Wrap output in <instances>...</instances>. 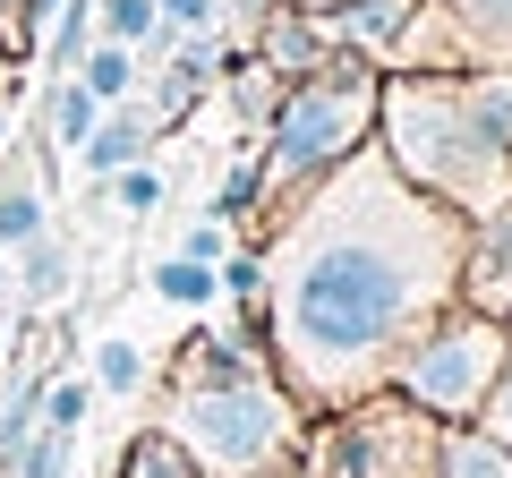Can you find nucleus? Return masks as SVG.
Instances as JSON below:
<instances>
[{
  "label": "nucleus",
  "mask_w": 512,
  "mask_h": 478,
  "mask_svg": "<svg viewBox=\"0 0 512 478\" xmlns=\"http://www.w3.org/2000/svg\"><path fill=\"white\" fill-rule=\"evenodd\" d=\"M461 239H470V222L419 197L376 154V137L256 231L265 359L308 419L359 402V393H384L402 342L436 308H453Z\"/></svg>",
  "instance_id": "nucleus-1"
},
{
  "label": "nucleus",
  "mask_w": 512,
  "mask_h": 478,
  "mask_svg": "<svg viewBox=\"0 0 512 478\" xmlns=\"http://www.w3.org/2000/svg\"><path fill=\"white\" fill-rule=\"evenodd\" d=\"M376 154L444 214H495L512 197V69H393L376 86Z\"/></svg>",
  "instance_id": "nucleus-2"
},
{
  "label": "nucleus",
  "mask_w": 512,
  "mask_h": 478,
  "mask_svg": "<svg viewBox=\"0 0 512 478\" xmlns=\"http://www.w3.org/2000/svg\"><path fill=\"white\" fill-rule=\"evenodd\" d=\"M376 86H384V69L359 60V52H333L325 69H308V77L282 86L274 120H265V137H256V180H265L256 231H265L291 197H308L333 163H350V154L376 137Z\"/></svg>",
  "instance_id": "nucleus-3"
},
{
  "label": "nucleus",
  "mask_w": 512,
  "mask_h": 478,
  "mask_svg": "<svg viewBox=\"0 0 512 478\" xmlns=\"http://www.w3.org/2000/svg\"><path fill=\"white\" fill-rule=\"evenodd\" d=\"M154 427L197 461V478H265V470H291L308 444V410L291 402L274 368L222 376V385H171Z\"/></svg>",
  "instance_id": "nucleus-4"
},
{
  "label": "nucleus",
  "mask_w": 512,
  "mask_h": 478,
  "mask_svg": "<svg viewBox=\"0 0 512 478\" xmlns=\"http://www.w3.org/2000/svg\"><path fill=\"white\" fill-rule=\"evenodd\" d=\"M504 350H512V325H495V316H478V308L453 299V308H436L402 342L384 393H402L410 410H427V419H444V427H470L478 402L495 393V376H504Z\"/></svg>",
  "instance_id": "nucleus-5"
},
{
  "label": "nucleus",
  "mask_w": 512,
  "mask_h": 478,
  "mask_svg": "<svg viewBox=\"0 0 512 478\" xmlns=\"http://www.w3.org/2000/svg\"><path fill=\"white\" fill-rule=\"evenodd\" d=\"M444 419L410 410L402 393H359L342 410H316L291 478H436Z\"/></svg>",
  "instance_id": "nucleus-6"
},
{
  "label": "nucleus",
  "mask_w": 512,
  "mask_h": 478,
  "mask_svg": "<svg viewBox=\"0 0 512 478\" xmlns=\"http://www.w3.org/2000/svg\"><path fill=\"white\" fill-rule=\"evenodd\" d=\"M453 299L478 308V316H495V325H512V197L470 222V239H461V291Z\"/></svg>",
  "instance_id": "nucleus-7"
},
{
  "label": "nucleus",
  "mask_w": 512,
  "mask_h": 478,
  "mask_svg": "<svg viewBox=\"0 0 512 478\" xmlns=\"http://www.w3.org/2000/svg\"><path fill=\"white\" fill-rule=\"evenodd\" d=\"M248 52L291 86V77H308V69H325V60H333V35H325L316 9H282V0H274V9L248 26Z\"/></svg>",
  "instance_id": "nucleus-8"
},
{
  "label": "nucleus",
  "mask_w": 512,
  "mask_h": 478,
  "mask_svg": "<svg viewBox=\"0 0 512 478\" xmlns=\"http://www.w3.org/2000/svg\"><path fill=\"white\" fill-rule=\"evenodd\" d=\"M333 35V52H359V60H393V43H402V26L419 18V0H333V9H316Z\"/></svg>",
  "instance_id": "nucleus-9"
},
{
  "label": "nucleus",
  "mask_w": 512,
  "mask_h": 478,
  "mask_svg": "<svg viewBox=\"0 0 512 478\" xmlns=\"http://www.w3.org/2000/svg\"><path fill=\"white\" fill-rule=\"evenodd\" d=\"M163 146V129H154V111L128 94V103H111L103 120H94V137L77 146V163H86V180H111V171H128V163H146V154Z\"/></svg>",
  "instance_id": "nucleus-10"
},
{
  "label": "nucleus",
  "mask_w": 512,
  "mask_h": 478,
  "mask_svg": "<svg viewBox=\"0 0 512 478\" xmlns=\"http://www.w3.org/2000/svg\"><path fill=\"white\" fill-rule=\"evenodd\" d=\"M214 86H222V103L239 111V129L265 137V120H274V103H282V77L265 69L248 43H222V77H214Z\"/></svg>",
  "instance_id": "nucleus-11"
},
{
  "label": "nucleus",
  "mask_w": 512,
  "mask_h": 478,
  "mask_svg": "<svg viewBox=\"0 0 512 478\" xmlns=\"http://www.w3.org/2000/svg\"><path fill=\"white\" fill-rule=\"evenodd\" d=\"M69 282H77V248H69L60 231H43V239H26V248H18V291H26V308H60Z\"/></svg>",
  "instance_id": "nucleus-12"
},
{
  "label": "nucleus",
  "mask_w": 512,
  "mask_h": 478,
  "mask_svg": "<svg viewBox=\"0 0 512 478\" xmlns=\"http://www.w3.org/2000/svg\"><path fill=\"white\" fill-rule=\"evenodd\" d=\"M94 120H103V103H94L77 77H43V120H35V129L52 137V154H77L94 137Z\"/></svg>",
  "instance_id": "nucleus-13"
},
{
  "label": "nucleus",
  "mask_w": 512,
  "mask_h": 478,
  "mask_svg": "<svg viewBox=\"0 0 512 478\" xmlns=\"http://www.w3.org/2000/svg\"><path fill=\"white\" fill-rule=\"evenodd\" d=\"M52 231V197H43V180H26V171H9L0 180V257H18L26 239Z\"/></svg>",
  "instance_id": "nucleus-14"
},
{
  "label": "nucleus",
  "mask_w": 512,
  "mask_h": 478,
  "mask_svg": "<svg viewBox=\"0 0 512 478\" xmlns=\"http://www.w3.org/2000/svg\"><path fill=\"white\" fill-rule=\"evenodd\" d=\"M436 478H512V444H495L487 427H444Z\"/></svg>",
  "instance_id": "nucleus-15"
},
{
  "label": "nucleus",
  "mask_w": 512,
  "mask_h": 478,
  "mask_svg": "<svg viewBox=\"0 0 512 478\" xmlns=\"http://www.w3.org/2000/svg\"><path fill=\"white\" fill-rule=\"evenodd\" d=\"M69 77H77V86H86V94H94V103H103V111H111V103H128V94L146 86V60L128 52V43H94V52H86V60H77V69H69Z\"/></svg>",
  "instance_id": "nucleus-16"
},
{
  "label": "nucleus",
  "mask_w": 512,
  "mask_h": 478,
  "mask_svg": "<svg viewBox=\"0 0 512 478\" xmlns=\"http://www.w3.org/2000/svg\"><path fill=\"white\" fill-rule=\"evenodd\" d=\"M146 291L163 299V308L197 316V308H214V299H222V282H214V265H197V257H154L146 265Z\"/></svg>",
  "instance_id": "nucleus-17"
},
{
  "label": "nucleus",
  "mask_w": 512,
  "mask_h": 478,
  "mask_svg": "<svg viewBox=\"0 0 512 478\" xmlns=\"http://www.w3.org/2000/svg\"><path fill=\"white\" fill-rule=\"evenodd\" d=\"M478 43V69H512V0H444Z\"/></svg>",
  "instance_id": "nucleus-18"
},
{
  "label": "nucleus",
  "mask_w": 512,
  "mask_h": 478,
  "mask_svg": "<svg viewBox=\"0 0 512 478\" xmlns=\"http://www.w3.org/2000/svg\"><path fill=\"white\" fill-rule=\"evenodd\" d=\"M146 350L137 342H120V333H111V342H94V359H86V385L94 393H111V402H128V393H146Z\"/></svg>",
  "instance_id": "nucleus-19"
},
{
  "label": "nucleus",
  "mask_w": 512,
  "mask_h": 478,
  "mask_svg": "<svg viewBox=\"0 0 512 478\" xmlns=\"http://www.w3.org/2000/svg\"><path fill=\"white\" fill-rule=\"evenodd\" d=\"M111 478H197V461H188L163 427H137V436L120 444V470H111Z\"/></svg>",
  "instance_id": "nucleus-20"
},
{
  "label": "nucleus",
  "mask_w": 512,
  "mask_h": 478,
  "mask_svg": "<svg viewBox=\"0 0 512 478\" xmlns=\"http://www.w3.org/2000/svg\"><path fill=\"white\" fill-rule=\"evenodd\" d=\"M163 18H154V0H94V43H128V52L146 60Z\"/></svg>",
  "instance_id": "nucleus-21"
},
{
  "label": "nucleus",
  "mask_w": 512,
  "mask_h": 478,
  "mask_svg": "<svg viewBox=\"0 0 512 478\" xmlns=\"http://www.w3.org/2000/svg\"><path fill=\"white\" fill-rule=\"evenodd\" d=\"M163 197H171V180H163V163H128V171H111L103 180V205H120L128 222H146V214H163Z\"/></svg>",
  "instance_id": "nucleus-22"
},
{
  "label": "nucleus",
  "mask_w": 512,
  "mask_h": 478,
  "mask_svg": "<svg viewBox=\"0 0 512 478\" xmlns=\"http://www.w3.org/2000/svg\"><path fill=\"white\" fill-rule=\"evenodd\" d=\"M9 478H77V436H52V427H35Z\"/></svg>",
  "instance_id": "nucleus-23"
},
{
  "label": "nucleus",
  "mask_w": 512,
  "mask_h": 478,
  "mask_svg": "<svg viewBox=\"0 0 512 478\" xmlns=\"http://www.w3.org/2000/svg\"><path fill=\"white\" fill-rule=\"evenodd\" d=\"M86 410H94V385H86V376H52V385H43V427H52V436H77Z\"/></svg>",
  "instance_id": "nucleus-24"
},
{
  "label": "nucleus",
  "mask_w": 512,
  "mask_h": 478,
  "mask_svg": "<svg viewBox=\"0 0 512 478\" xmlns=\"http://www.w3.org/2000/svg\"><path fill=\"white\" fill-rule=\"evenodd\" d=\"M171 257H197V265H222L231 257V222H214V214H197L180 231V248H171Z\"/></svg>",
  "instance_id": "nucleus-25"
},
{
  "label": "nucleus",
  "mask_w": 512,
  "mask_h": 478,
  "mask_svg": "<svg viewBox=\"0 0 512 478\" xmlns=\"http://www.w3.org/2000/svg\"><path fill=\"white\" fill-rule=\"evenodd\" d=\"M0 52L18 60V69L35 60V0H0Z\"/></svg>",
  "instance_id": "nucleus-26"
},
{
  "label": "nucleus",
  "mask_w": 512,
  "mask_h": 478,
  "mask_svg": "<svg viewBox=\"0 0 512 478\" xmlns=\"http://www.w3.org/2000/svg\"><path fill=\"white\" fill-rule=\"evenodd\" d=\"M470 427H487L495 444H512V350H504V376H495V393L478 402V419Z\"/></svg>",
  "instance_id": "nucleus-27"
},
{
  "label": "nucleus",
  "mask_w": 512,
  "mask_h": 478,
  "mask_svg": "<svg viewBox=\"0 0 512 478\" xmlns=\"http://www.w3.org/2000/svg\"><path fill=\"white\" fill-rule=\"evenodd\" d=\"M9 94H18V86H0V146H9Z\"/></svg>",
  "instance_id": "nucleus-28"
},
{
  "label": "nucleus",
  "mask_w": 512,
  "mask_h": 478,
  "mask_svg": "<svg viewBox=\"0 0 512 478\" xmlns=\"http://www.w3.org/2000/svg\"><path fill=\"white\" fill-rule=\"evenodd\" d=\"M0 86H18V60H9V52H0Z\"/></svg>",
  "instance_id": "nucleus-29"
},
{
  "label": "nucleus",
  "mask_w": 512,
  "mask_h": 478,
  "mask_svg": "<svg viewBox=\"0 0 512 478\" xmlns=\"http://www.w3.org/2000/svg\"><path fill=\"white\" fill-rule=\"evenodd\" d=\"M282 9H333V0H282Z\"/></svg>",
  "instance_id": "nucleus-30"
},
{
  "label": "nucleus",
  "mask_w": 512,
  "mask_h": 478,
  "mask_svg": "<svg viewBox=\"0 0 512 478\" xmlns=\"http://www.w3.org/2000/svg\"><path fill=\"white\" fill-rule=\"evenodd\" d=\"M0 359H9V325H0Z\"/></svg>",
  "instance_id": "nucleus-31"
},
{
  "label": "nucleus",
  "mask_w": 512,
  "mask_h": 478,
  "mask_svg": "<svg viewBox=\"0 0 512 478\" xmlns=\"http://www.w3.org/2000/svg\"><path fill=\"white\" fill-rule=\"evenodd\" d=\"M0 291H9V257H0Z\"/></svg>",
  "instance_id": "nucleus-32"
},
{
  "label": "nucleus",
  "mask_w": 512,
  "mask_h": 478,
  "mask_svg": "<svg viewBox=\"0 0 512 478\" xmlns=\"http://www.w3.org/2000/svg\"><path fill=\"white\" fill-rule=\"evenodd\" d=\"M265 478H291V470H265Z\"/></svg>",
  "instance_id": "nucleus-33"
}]
</instances>
